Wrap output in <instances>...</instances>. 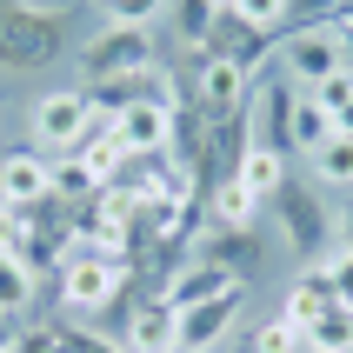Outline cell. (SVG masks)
Instances as JSON below:
<instances>
[{
  "label": "cell",
  "mask_w": 353,
  "mask_h": 353,
  "mask_svg": "<svg viewBox=\"0 0 353 353\" xmlns=\"http://www.w3.org/2000/svg\"><path fill=\"white\" fill-rule=\"evenodd\" d=\"M74 54V7H20V14H0V67L7 74H47Z\"/></svg>",
  "instance_id": "6da1fadb"
},
{
  "label": "cell",
  "mask_w": 353,
  "mask_h": 353,
  "mask_svg": "<svg viewBox=\"0 0 353 353\" xmlns=\"http://www.w3.org/2000/svg\"><path fill=\"white\" fill-rule=\"evenodd\" d=\"M274 214H280V240L294 247L300 267H320V260L334 254V214H327V200H320L314 180H294L274 194Z\"/></svg>",
  "instance_id": "7a4b0ae2"
},
{
  "label": "cell",
  "mask_w": 353,
  "mask_h": 353,
  "mask_svg": "<svg viewBox=\"0 0 353 353\" xmlns=\"http://www.w3.org/2000/svg\"><path fill=\"white\" fill-rule=\"evenodd\" d=\"M140 67H160V54H154V27H120V20H107L100 34L80 40V74H87V80L140 74Z\"/></svg>",
  "instance_id": "3957f363"
},
{
  "label": "cell",
  "mask_w": 353,
  "mask_h": 353,
  "mask_svg": "<svg viewBox=\"0 0 353 353\" xmlns=\"http://www.w3.org/2000/svg\"><path fill=\"white\" fill-rule=\"evenodd\" d=\"M87 134H94L87 87H54V94L34 100V147H40V154H74Z\"/></svg>",
  "instance_id": "277c9868"
},
{
  "label": "cell",
  "mask_w": 353,
  "mask_h": 353,
  "mask_svg": "<svg viewBox=\"0 0 353 353\" xmlns=\"http://www.w3.org/2000/svg\"><path fill=\"white\" fill-rule=\"evenodd\" d=\"M167 154L187 180H194V194H207V154H214V120L200 107L187 87L174 94V127H167Z\"/></svg>",
  "instance_id": "5b68a950"
},
{
  "label": "cell",
  "mask_w": 353,
  "mask_h": 353,
  "mask_svg": "<svg viewBox=\"0 0 353 353\" xmlns=\"http://www.w3.org/2000/svg\"><path fill=\"white\" fill-rule=\"evenodd\" d=\"M334 74H353L347 60H340V34L327 20H320V27H294V34H287V80L314 94V87H327Z\"/></svg>",
  "instance_id": "8992f818"
},
{
  "label": "cell",
  "mask_w": 353,
  "mask_h": 353,
  "mask_svg": "<svg viewBox=\"0 0 353 353\" xmlns=\"http://www.w3.org/2000/svg\"><path fill=\"white\" fill-rule=\"evenodd\" d=\"M247 120H254V147H267V154H294V80L267 74L254 94H247Z\"/></svg>",
  "instance_id": "52a82bcc"
},
{
  "label": "cell",
  "mask_w": 353,
  "mask_h": 353,
  "mask_svg": "<svg viewBox=\"0 0 353 353\" xmlns=\"http://www.w3.org/2000/svg\"><path fill=\"white\" fill-rule=\"evenodd\" d=\"M194 260H207V267H220L227 280H247L267 267V240L254 234V227H207V234L194 240Z\"/></svg>",
  "instance_id": "ba28073f"
},
{
  "label": "cell",
  "mask_w": 353,
  "mask_h": 353,
  "mask_svg": "<svg viewBox=\"0 0 353 353\" xmlns=\"http://www.w3.org/2000/svg\"><path fill=\"white\" fill-rule=\"evenodd\" d=\"M47 194H54V160L40 147H7L0 154V200L7 207H34Z\"/></svg>",
  "instance_id": "9c48e42d"
},
{
  "label": "cell",
  "mask_w": 353,
  "mask_h": 353,
  "mask_svg": "<svg viewBox=\"0 0 353 353\" xmlns=\"http://www.w3.org/2000/svg\"><path fill=\"white\" fill-rule=\"evenodd\" d=\"M247 314V287H227V294H214L207 307H187L180 314V347L187 353H214V340H227V327Z\"/></svg>",
  "instance_id": "30bf717a"
},
{
  "label": "cell",
  "mask_w": 353,
  "mask_h": 353,
  "mask_svg": "<svg viewBox=\"0 0 353 353\" xmlns=\"http://www.w3.org/2000/svg\"><path fill=\"white\" fill-rule=\"evenodd\" d=\"M120 347L127 353H174L180 347V314L160 294H147L134 314H127V327H120Z\"/></svg>",
  "instance_id": "8fae6325"
},
{
  "label": "cell",
  "mask_w": 353,
  "mask_h": 353,
  "mask_svg": "<svg viewBox=\"0 0 353 353\" xmlns=\"http://www.w3.org/2000/svg\"><path fill=\"white\" fill-rule=\"evenodd\" d=\"M107 127H114V140L127 147V154H167V127H174V100H140V107L114 114Z\"/></svg>",
  "instance_id": "7c38bea8"
},
{
  "label": "cell",
  "mask_w": 353,
  "mask_h": 353,
  "mask_svg": "<svg viewBox=\"0 0 353 353\" xmlns=\"http://www.w3.org/2000/svg\"><path fill=\"white\" fill-rule=\"evenodd\" d=\"M280 34H260V27H247V20H234V14H220L214 20V34H207V47L200 54L207 60H234L240 74H254L260 60H267V47H274Z\"/></svg>",
  "instance_id": "4fadbf2b"
},
{
  "label": "cell",
  "mask_w": 353,
  "mask_h": 353,
  "mask_svg": "<svg viewBox=\"0 0 353 353\" xmlns=\"http://www.w3.org/2000/svg\"><path fill=\"white\" fill-rule=\"evenodd\" d=\"M247 94H254V74H240L234 60H207V54H200L194 100L207 107V114H240V107H247Z\"/></svg>",
  "instance_id": "5bb4252c"
},
{
  "label": "cell",
  "mask_w": 353,
  "mask_h": 353,
  "mask_svg": "<svg viewBox=\"0 0 353 353\" xmlns=\"http://www.w3.org/2000/svg\"><path fill=\"white\" fill-rule=\"evenodd\" d=\"M227 287H240V280H227L220 267H207V260H187L167 287H160V300L174 307V314H187V307H207L214 294H227Z\"/></svg>",
  "instance_id": "9a60e30c"
},
{
  "label": "cell",
  "mask_w": 353,
  "mask_h": 353,
  "mask_svg": "<svg viewBox=\"0 0 353 353\" xmlns=\"http://www.w3.org/2000/svg\"><path fill=\"white\" fill-rule=\"evenodd\" d=\"M320 307H334V280H327V267H300V274L287 280V294H280V314L307 327Z\"/></svg>",
  "instance_id": "2e32d148"
},
{
  "label": "cell",
  "mask_w": 353,
  "mask_h": 353,
  "mask_svg": "<svg viewBox=\"0 0 353 353\" xmlns=\"http://www.w3.org/2000/svg\"><path fill=\"white\" fill-rule=\"evenodd\" d=\"M300 334H307V353H353V307H340V300L320 307Z\"/></svg>",
  "instance_id": "e0dca14e"
},
{
  "label": "cell",
  "mask_w": 353,
  "mask_h": 353,
  "mask_svg": "<svg viewBox=\"0 0 353 353\" xmlns=\"http://www.w3.org/2000/svg\"><path fill=\"white\" fill-rule=\"evenodd\" d=\"M240 187L254 200H274L280 187H287V154H267V147H247V160H240Z\"/></svg>",
  "instance_id": "ac0fdd59"
},
{
  "label": "cell",
  "mask_w": 353,
  "mask_h": 353,
  "mask_svg": "<svg viewBox=\"0 0 353 353\" xmlns=\"http://www.w3.org/2000/svg\"><path fill=\"white\" fill-rule=\"evenodd\" d=\"M327 140H334V114H327L314 94H294V154H314Z\"/></svg>",
  "instance_id": "d6986e66"
},
{
  "label": "cell",
  "mask_w": 353,
  "mask_h": 353,
  "mask_svg": "<svg viewBox=\"0 0 353 353\" xmlns=\"http://www.w3.org/2000/svg\"><path fill=\"white\" fill-rule=\"evenodd\" d=\"M254 207L260 200L247 194L240 180H220L214 194H207V220H214V227H254Z\"/></svg>",
  "instance_id": "ffe728a7"
},
{
  "label": "cell",
  "mask_w": 353,
  "mask_h": 353,
  "mask_svg": "<svg viewBox=\"0 0 353 353\" xmlns=\"http://www.w3.org/2000/svg\"><path fill=\"white\" fill-rule=\"evenodd\" d=\"M167 14H174V34H180V47H207V34H214V20H220V7L214 0H174V7H167Z\"/></svg>",
  "instance_id": "44dd1931"
},
{
  "label": "cell",
  "mask_w": 353,
  "mask_h": 353,
  "mask_svg": "<svg viewBox=\"0 0 353 353\" xmlns=\"http://www.w3.org/2000/svg\"><path fill=\"white\" fill-rule=\"evenodd\" d=\"M34 307V267L27 260H7L0 254V320H14Z\"/></svg>",
  "instance_id": "7402d4cb"
},
{
  "label": "cell",
  "mask_w": 353,
  "mask_h": 353,
  "mask_svg": "<svg viewBox=\"0 0 353 353\" xmlns=\"http://www.w3.org/2000/svg\"><path fill=\"white\" fill-rule=\"evenodd\" d=\"M314 180H327V187H353V140L347 134H334L327 147H314Z\"/></svg>",
  "instance_id": "603a6c76"
},
{
  "label": "cell",
  "mask_w": 353,
  "mask_h": 353,
  "mask_svg": "<svg viewBox=\"0 0 353 353\" xmlns=\"http://www.w3.org/2000/svg\"><path fill=\"white\" fill-rule=\"evenodd\" d=\"M54 194L74 207V200H94L100 194V180H94V167H87L80 154H67V160H54Z\"/></svg>",
  "instance_id": "cb8c5ba5"
},
{
  "label": "cell",
  "mask_w": 353,
  "mask_h": 353,
  "mask_svg": "<svg viewBox=\"0 0 353 353\" xmlns=\"http://www.w3.org/2000/svg\"><path fill=\"white\" fill-rule=\"evenodd\" d=\"M254 353H307V334H300V320L274 314L254 327Z\"/></svg>",
  "instance_id": "d4e9b609"
},
{
  "label": "cell",
  "mask_w": 353,
  "mask_h": 353,
  "mask_svg": "<svg viewBox=\"0 0 353 353\" xmlns=\"http://www.w3.org/2000/svg\"><path fill=\"white\" fill-rule=\"evenodd\" d=\"M227 14L247 20V27H260V34H287V0H234Z\"/></svg>",
  "instance_id": "484cf974"
},
{
  "label": "cell",
  "mask_w": 353,
  "mask_h": 353,
  "mask_svg": "<svg viewBox=\"0 0 353 353\" xmlns=\"http://www.w3.org/2000/svg\"><path fill=\"white\" fill-rule=\"evenodd\" d=\"M107 7V20H120V27H154L174 0H100Z\"/></svg>",
  "instance_id": "4316f807"
},
{
  "label": "cell",
  "mask_w": 353,
  "mask_h": 353,
  "mask_svg": "<svg viewBox=\"0 0 353 353\" xmlns=\"http://www.w3.org/2000/svg\"><path fill=\"white\" fill-rule=\"evenodd\" d=\"M320 267H327V280H334V300H340V307H353V254H347V247H334Z\"/></svg>",
  "instance_id": "83f0119b"
},
{
  "label": "cell",
  "mask_w": 353,
  "mask_h": 353,
  "mask_svg": "<svg viewBox=\"0 0 353 353\" xmlns=\"http://www.w3.org/2000/svg\"><path fill=\"white\" fill-rule=\"evenodd\" d=\"M14 353H60V340L47 327H27V334H14Z\"/></svg>",
  "instance_id": "f1b7e54d"
},
{
  "label": "cell",
  "mask_w": 353,
  "mask_h": 353,
  "mask_svg": "<svg viewBox=\"0 0 353 353\" xmlns=\"http://www.w3.org/2000/svg\"><path fill=\"white\" fill-rule=\"evenodd\" d=\"M334 247H347V254H353V200L334 214Z\"/></svg>",
  "instance_id": "f546056e"
},
{
  "label": "cell",
  "mask_w": 353,
  "mask_h": 353,
  "mask_svg": "<svg viewBox=\"0 0 353 353\" xmlns=\"http://www.w3.org/2000/svg\"><path fill=\"white\" fill-rule=\"evenodd\" d=\"M327 27H334V34H340V60H347V67H353V20H327Z\"/></svg>",
  "instance_id": "4dcf8cb0"
},
{
  "label": "cell",
  "mask_w": 353,
  "mask_h": 353,
  "mask_svg": "<svg viewBox=\"0 0 353 353\" xmlns=\"http://www.w3.org/2000/svg\"><path fill=\"white\" fill-rule=\"evenodd\" d=\"M334 134L353 140V100H340V107H334Z\"/></svg>",
  "instance_id": "1f68e13d"
},
{
  "label": "cell",
  "mask_w": 353,
  "mask_h": 353,
  "mask_svg": "<svg viewBox=\"0 0 353 353\" xmlns=\"http://www.w3.org/2000/svg\"><path fill=\"white\" fill-rule=\"evenodd\" d=\"M0 353H14V327L7 320H0Z\"/></svg>",
  "instance_id": "d6a6232c"
},
{
  "label": "cell",
  "mask_w": 353,
  "mask_h": 353,
  "mask_svg": "<svg viewBox=\"0 0 353 353\" xmlns=\"http://www.w3.org/2000/svg\"><path fill=\"white\" fill-rule=\"evenodd\" d=\"M174 353H187V347H174Z\"/></svg>",
  "instance_id": "836d02e7"
},
{
  "label": "cell",
  "mask_w": 353,
  "mask_h": 353,
  "mask_svg": "<svg viewBox=\"0 0 353 353\" xmlns=\"http://www.w3.org/2000/svg\"><path fill=\"white\" fill-rule=\"evenodd\" d=\"M0 207H7V200H0Z\"/></svg>",
  "instance_id": "e575fe53"
}]
</instances>
